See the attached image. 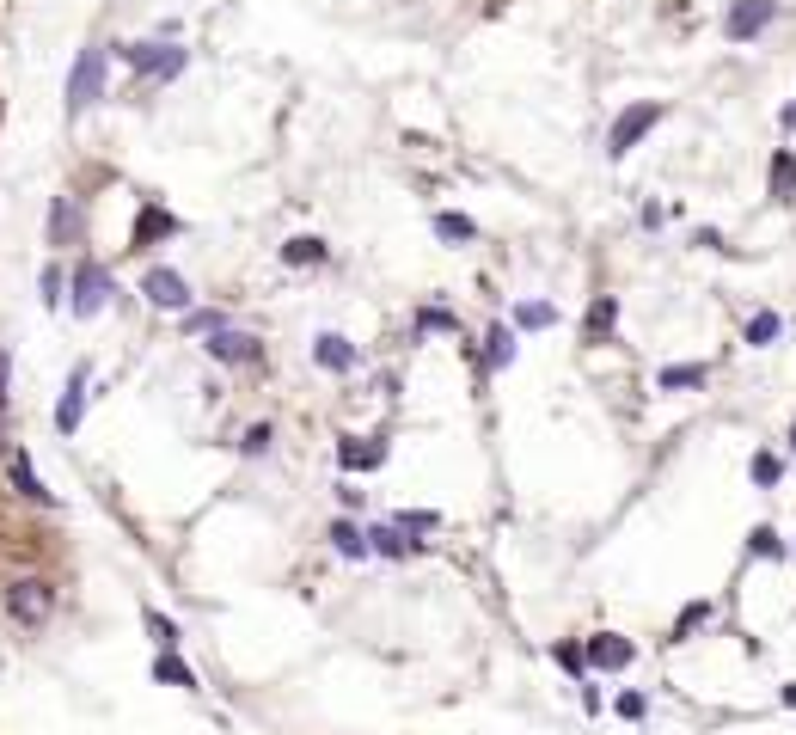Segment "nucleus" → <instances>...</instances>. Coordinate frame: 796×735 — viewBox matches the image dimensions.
I'll list each match as a JSON object with an SVG mask.
<instances>
[{"instance_id":"obj_1","label":"nucleus","mask_w":796,"mask_h":735,"mask_svg":"<svg viewBox=\"0 0 796 735\" xmlns=\"http://www.w3.org/2000/svg\"><path fill=\"white\" fill-rule=\"evenodd\" d=\"M0 607H7V619H13V625L43 631L49 619H56V582H49V576H19V582H7Z\"/></svg>"},{"instance_id":"obj_2","label":"nucleus","mask_w":796,"mask_h":735,"mask_svg":"<svg viewBox=\"0 0 796 735\" xmlns=\"http://www.w3.org/2000/svg\"><path fill=\"white\" fill-rule=\"evenodd\" d=\"M117 56L141 74V80H172V74H184V49H172V43H117Z\"/></svg>"},{"instance_id":"obj_3","label":"nucleus","mask_w":796,"mask_h":735,"mask_svg":"<svg viewBox=\"0 0 796 735\" xmlns=\"http://www.w3.org/2000/svg\"><path fill=\"white\" fill-rule=\"evenodd\" d=\"M656 123H662V105H656V98H643V105L619 111V117H613V129H607V154H613V160H625V154H631V147H637L643 135H650Z\"/></svg>"},{"instance_id":"obj_4","label":"nucleus","mask_w":796,"mask_h":735,"mask_svg":"<svg viewBox=\"0 0 796 735\" xmlns=\"http://www.w3.org/2000/svg\"><path fill=\"white\" fill-rule=\"evenodd\" d=\"M105 56H111V49H80V62L68 74V117H80L92 98L105 92Z\"/></svg>"},{"instance_id":"obj_5","label":"nucleus","mask_w":796,"mask_h":735,"mask_svg":"<svg viewBox=\"0 0 796 735\" xmlns=\"http://www.w3.org/2000/svg\"><path fill=\"white\" fill-rule=\"evenodd\" d=\"M772 19H778V0H729V13H723V37H729V43H754Z\"/></svg>"},{"instance_id":"obj_6","label":"nucleus","mask_w":796,"mask_h":735,"mask_svg":"<svg viewBox=\"0 0 796 735\" xmlns=\"http://www.w3.org/2000/svg\"><path fill=\"white\" fill-rule=\"evenodd\" d=\"M68 288H74V294H68V307H74L80 319H92L98 307L111 301V270L86 258V264H74V282H68Z\"/></svg>"},{"instance_id":"obj_7","label":"nucleus","mask_w":796,"mask_h":735,"mask_svg":"<svg viewBox=\"0 0 796 735\" xmlns=\"http://www.w3.org/2000/svg\"><path fill=\"white\" fill-rule=\"evenodd\" d=\"M582 662L601 668V674H625L637 662V644H631V637H619V631H594L588 644H582Z\"/></svg>"},{"instance_id":"obj_8","label":"nucleus","mask_w":796,"mask_h":735,"mask_svg":"<svg viewBox=\"0 0 796 735\" xmlns=\"http://www.w3.org/2000/svg\"><path fill=\"white\" fill-rule=\"evenodd\" d=\"M203 350H209L215 362H227V368H252V362H264V343H258L252 331H233V325L209 331V343H203Z\"/></svg>"},{"instance_id":"obj_9","label":"nucleus","mask_w":796,"mask_h":735,"mask_svg":"<svg viewBox=\"0 0 796 735\" xmlns=\"http://www.w3.org/2000/svg\"><path fill=\"white\" fill-rule=\"evenodd\" d=\"M141 294H147L160 313H190V282H184L178 270H166V264H154V270L141 276Z\"/></svg>"},{"instance_id":"obj_10","label":"nucleus","mask_w":796,"mask_h":735,"mask_svg":"<svg viewBox=\"0 0 796 735\" xmlns=\"http://www.w3.org/2000/svg\"><path fill=\"white\" fill-rule=\"evenodd\" d=\"M7 478H13V490H19V497L25 503H56V497H49V490H43V478H37V466H31V454L25 448H7Z\"/></svg>"},{"instance_id":"obj_11","label":"nucleus","mask_w":796,"mask_h":735,"mask_svg":"<svg viewBox=\"0 0 796 735\" xmlns=\"http://www.w3.org/2000/svg\"><path fill=\"white\" fill-rule=\"evenodd\" d=\"M80 417H86V362L68 374V386H62V405H56V429L62 435H74L80 429Z\"/></svg>"},{"instance_id":"obj_12","label":"nucleus","mask_w":796,"mask_h":735,"mask_svg":"<svg viewBox=\"0 0 796 735\" xmlns=\"http://www.w3.org/2000/svg\"><path fill=\"white\" fill-rule=\"evenodd\" d=\"M313 362H319L325 374H350V368H356V343L337 337V331H325V337L313 343Z\"/></svg>"},{"instance_id":"obj_13","label":"nucleus","mask_w":796,"mask_h":735,"mask_svg":"<svg viewBox=\"0 0 796 735\" xmlns=\"http://www.w3.org/2000/svg\"><path fill=\"white\" fill-rule=\"evenodd\" d=\"M380 460H386L380 441H362V435H343V441H337V466H343V472H374Z\"/></svg>"},{"instance_id":"obj_14","label":"nucleus","mask_w":796,"mask_h":735,"mask_svg":"<svg viewBox=\"0 0 796 735\" xmlns=\"http://www.w3.org/2000/svg\"><path fill=\"white\" fill-rule=\"evenodd\" d=\"M613 325H619V301H613V294H594V301H588V319H582V337H588V343H607Z\"/></svg>"},{"instance_id":"obj_15","label":"nucleus","mask_w":796,"mask_h":735,"mask_svg":"<svg viewBox=\"0 0 796 735\" xmlns=\"http://www.w3.org/2000/svg\"><path fill=\"white\" fill-rule=\"evenodd\" d=\"M178 233V215H166L160 203H141V221H135V245H154V239H172Z\"/></svg>"},{"instance_id":"obj_16","label":"nucleus","mask_w":796,"mask_h":735,"mask_svg":"<svg viewBox=\"0 0 796 735\" xmlns=\"http://www.w3.org/2000/svg\"><path fill=\"white\" fill-rule=\"evenodd\" d=\"M331 258V245L319 239V233H294L288 245H282V264H294V270H301V264H325Z\"/></svg>"},{"instance_id":"obj_17","label":"nucleus","mask_w":796,"mask_h":735,"mask_svg":"<svg viewBox=\"0 0 796 735\" xmlns=\"http://www.w3.org/2000/svg\"><path fill=\"white\" fill-rule=\"evenodd\" d=\"M705 380H711V368H705V362H674V368H662V374H656V386H662V392H692V386H705Z\"/></svg>"},{"instance_id":"obj_18","label":"nucleus","mask_w":796,"mask_h":735,"mask_svg":"<svg viewBox=\"0 0 796 735\" xmlns=\"http://www.w3.org/2000/svg\"><path fill=\"white\" fill-rule=\"evenodd\" d=\"M766 184H772V196H778V203H790V196H796V154H790V147H778V154H772V172H766Z\"/></svg>"},{"instance_id":"obj_19","label":"nucleus","mask_w":796,"mask_h":735,"mask_svg":"<svg viewBox=\"0 0 796 735\" xmlns=\"http://www.w3.org/2000/svg\"><path fill=\"white\" fill-rule=\"evenodd\" d=\"M435 239H441V245H466V239H478V221H472V215H454V209H441V215H435Z\"/></svg>"},{"instance_id":"obj_20","label":"nucleus","mask_w":796,"mask_h":735,"mask_svg":"<svg viewBox=\"0 0 796 735\" xmlns=\"http://www.w3.org/2000/svg\"><path fill=\"white\" fill-rule=\"evenodd\" d=\"M74 233H80V215H74L68 196H56V203H49V245H68Z\"/></svg>"},{"instance_id":"obj_21","label":"nucleus","mask_w":796,"mask_h":735,"mask_svg":"<svg viewBox=\"0 0 796 735\" xmlns=\"http://www.w3.org/2000/svg\"><path fill=\"white\" fill-rule=\"evenodd\" d=\"M417 546H423V539H405L398 527H374V533H368V552H380V558H405V552H417Z\"/></svg>"},{"instance_id":"obj_22","label":"nucleus","mask_w":796,"mask_h":735,"mask_svg":"<svg viewBox=\"0 0 796 735\" xmlns=\"http://www.w3.org/2000/svg\"><path fill=\"white\" fill-rule=\"evenodd\" d=\"M331 546H337V558H368V533L356 521H331Z\"/></svg>"},{"instance_id":"obj_23","label":"nucleus","mask_w":796,"mask_h":735,"mask_svg":"<svg viewBox=\"0 0 796 735\" xmlns=\"http://www.w3.org/2000/svg\"><path fill=\"white\" fill-rule=\"evenodd\" d=\"M711 619H717V607H711V601H686V607H680V619H674V644H686V637L699 631V625H711Z\"/></svg>"},{"instance_id":"obj_24","label":"nucleus","mask_w":796,"mask_h":735,"mask_svg":"<svg viewBox=\"0 0 796 735\" xmlns=\"http://www.w3.org/2000/svg\"><path fill=\"white\" fill-rule=\"evenodd\" d=\"M484 343H490V350H484V368H509V362H515V331H509V325H490Z\"/></svg>"},{"instance_id":"obj_25","label":"nucleus","mask_w":796,"mask_h":735,"mask_svg":"<svg viewBox=\"0 0 796 735\" xmlns=\"http://www.w3.org/2000/svg\"><path fill=\"white\" fill-rule=\"evenodd\" d=\"M154 680H160V686H196V668H184V662H178V650H160Z\"/></svg>"},{"instance_id":"obj_26","label":"nucleus","mask_w":796,"mask_h":735,"mask_svg":"<svg viewBox=\"0 0 796 735\" xmlns=\"http://www.w3.org/2000/svg\"><path fill=\"white\" fill-rule=\"evenodd\" d=\"M778 331H784V319H778V313H754V319H748V331H741V337H748L754 350H766V343H772Z\"/></svg>"},{"instance_id":"obj_27","label":"nucleus","mask_w":796,"mask_h":735,"mask_svg":"<svg viewBox=\"0 0 796 735\" xmlns=\"http://www.w3.org/2000/svg\"><path fill=\"white\" fill-rule=\"evenodd\" d=\"M141 619H147V631H154V644H160V650H178V619H166L160 607H147Z\"/></svg>"},{"instance_id":"obj_28","label":"nucleus","mask_w":796,"mask_h":735,"mask_svg":"<svg viewBox=\"0 0 796 735\" xmlns=\"http://www.w3.org/2000/svg\"><path fill=\"white\" fill-rule=\"evenodd\" d=\"M552 319H558V313L545 307V301H521V307H515V325H521V331H545Z\"/></svg>"},{"instance_id":"obj_29","label":"nucleus","mask_w":796,"mask_h":735,"mask_svg":"<svg viewBox=\"0 0 796 735\" xmlns=\"http://www.w3.org/2000/svg\"><path fill=\"white\" fill-rule=\"evenodd\" d=\"M270 441H276V429H270V423H252V429L239 435V454H252V460H258V454H270Z\"/></svg>"},{"instance_id":"obj_30","label":"nucleus","mask_w":796,"mask_h":735,"mask_svg":"<svg viewBox=\"0 0 796 735\" xmlns=\"http://www.w3.org/2000/svg\"><path fill=\"white\" fill-rule=\"evenodd\" d=\"M221 325H227V319L209 313V307H190V313H184V331H190V337H209V331H221Z\"/></svg>"},{"instance_id":"obj_31","label":"nucleus","mask_w":796,"mask_h":735,"mask_svg":"<svg viewBox=\"0 0 796 735\" xmlns=\"http://www.w3.org/2000/svg\"><path fill=\"white\" fill-rule=\"evenodd\" d=\"M748 552H754V558H784V539H778L772 527H754V539H748Z\"/></svg>"},{"instance_id":"obj_32","label":"nucleus","mask_w":796,"mask_h":735,"mask_svg":"<svg viewBox=\"0 0 796 735\" xmlns=\"http://www.w3.org/2000/svg\"><path fill=\"white\" fill-rule=\"evenodd\" d=\"M417 331H460V319L447 313V307H423L417 313Z\"/></svg>"},{"instance_id":"obj_33","label":"nucleus","mask_w":796,"mask_h":735,"mask_svg":"<svg viewBox=\"0 0 796 735\" xmlns=\"http://www.w3.org/2000/svg\"><path fill=\"white\" fill-rule=\"evenodd\" d=\"M392 527H398V533H429V527H435V515H429V509H405Z\"/></svg>"},{"instance_id":"obj_34","label":"nucleus","mask_w":796,"mask_h":735,"mask_svg":"<svg viewBox=\"0 0 796 735\" xmlns=\"http://www.w3.org/2000/svg\"><path fill=\"white\" fill-rule=\"evenodd\" d=\"M37 288H43V307H62V270H56V264L43 270V282H37Z\"/></svg>"},{"instance_id":"obj_35","label":"nucleus","mask_w":796,"mask_h":735,"mask_svg":"<svg viewBox=\"0 0 796 735\" xmlns=\"http://www.w3.org/2000/svg\"><path fill=\"white\" fill-rule=\"evenodd\" d=\"M778 454H754V484H778Z\"/></svg>"},{"instance_id":"obj_36","label":"nucleus","mask_w":796,"mask_h":735,"mask_svg":"<svg viewBox=\"0 0 796 735\" xmlns=\"http://www.w3.org/2000/svg\"><path fill=\"white\" fill-rule=\"evenodd\" d=\"M643 711H650V699H643V693H619V717H625V723H637Z\"/></svg>"},{"instance_id":"obj_37","label":"nucleus","mask_w":796,"mask_h":735,"mask_svg":"<svg viewBox=\"0 0 796 735\" xmlns=\"http://www.w3.org/2000/svg\"><path fill=\"white\" fill-rule=\"evenodd\" d=\"M558 662H564V668H570V674H582V668H588V662H582V650H576V644H558Z\"/></svg>"},{"instance_id":"obj_38","label":"nucleus","mask_w":796,"mask_h":735,"mask_svg":"<svg viewBox=\"0 0 796 735\" xmlns=\"http://www.w3.org/2000/svg\"><path fill=\"white\" fill-rule=\"evenodd\" d=\"M7 386H13V356L0 350V411H7Z\"/></svg>"},{"instance_id":"obj_39","label":"nucleus","mask_w":796,"mask_h":735,"mask_svg":"<svg viewBox=\"0 0 796 735\" xmlns=\"http://www.w3.org/2000/svg\"><path fill=\"white\" fill-rule=\"evenodd\" d=\"M778 123H784V129H796V105H784V111H778Z\"/></svg>"},{"instance_id":"obj_40","label":"nucleus","mask_w":796,"mask_h":735,"mask_svg":"<svg viewBox=\"0 0 796 735\" xmlns=\"http://www.w3.org/2000/svg\"><path fill=\"white\" fill-rule=\"evenodd\" d=\"M784 705H790V711H796V680H790V686H784Z\"/></svg>"},{"instance_id":"obj_41","label":"nucleus","mask_w":796,"mask_h":735,"mask_svg":"<svg viewBox=\"0 0 796 735\" xmlns=\"http://www.w3.org/2000/svg\"><path fill=\"white\" fill-rule=\"evenodd\" d=\"M790 441H796V429H790Z\"/></svg>"}]
</instances>
